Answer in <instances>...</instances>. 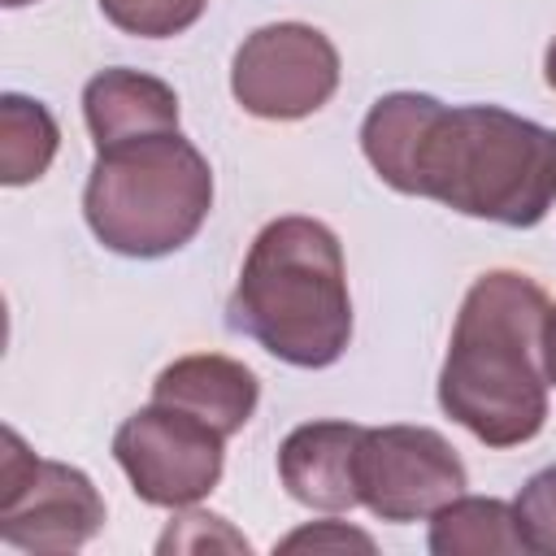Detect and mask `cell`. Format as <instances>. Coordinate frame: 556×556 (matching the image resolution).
<instances>
[{"instance_id":"2","label":"cell","mask_w":556,"mask_h":556,"mask_svg":"<svg viewBox=\"0 0 556 556\" xmlns=\"http://www.w3.org/2000/svg\"><path fill=\"white\" fill-rule=\"evenodd\" d=\"M547 291L513 269L473 278L460 300L439 404L486 447L530 443L547 421Z\"/></svg>"},{"instance_id":"14","label":"cell","mask_w":556,"mask_h":556,"mask_svg":"<svg viewBox=\"0 0 556 556\" xmlns=\"http://www.w3.org/2000/svg\"><path fill=\"white\" fill-rule=\"evenodd\" d=\"M208 0H100V13L139 39H169L200 22Z\"/></svg>"},{"instance_id":"5","label":"cell","mask_w":556,"mask_h":556,"mask_svg":"<svg viewBox=\"0 0 556 556\" xmlns=\"http://www.w3.org/2000/svg\"><path fill=\"white\" fill-rule=\"evenodd\" d=\"M104 526L96 482L65 465L35 456L17 430H4L0 452V539L22 552H78Z\"/></svg>"},{"instance_id":"20","label":"cell","mask_w":556,"mask_h":556,"mask_svg":"<svg viewBox=\"0 0 556 556\" xmlns=\"http://www.w3.org/2000/svg\"><path fill=\"white\" fill-rule=\"evenodd\" d=\"M4 9H22V4H35V0H0Z\"/></svg>"},{"instance_id":"16","label":"cell","mask_w":556,"mask_h":556,"mask_svg":"<svg viewBox=\"0 0 556 556\" xmlns=\"http://www.w3.org/2000/svg\"><path fill=\"white\" fill-rule=\"evenodd\" d=\"M161 552H204V547H230V552H248V539L235 534L222 517H208V513H182L174 517V526L165 530V539L156 543Z\"/></svg>"},{"instance_id":"18","label":"cell","mask_w":556,"mask_h":556,"mask_svg":"<svg viewBox=\"0 0 556 556\" xmlns=\"http://www.w3.org/2000/svg\"><path fill=\"white\" fill-rule=\"evenodd\" d=\"M547 374L556 382V308L547 313Z\"/></svg>"},{"instance_id":"19","label":"cell","mask_w":556,"mask_h":556,"mask_svg":"<svg viewBox=\"0 0 556 556\" xmlns=\"http://www.w3.org/2000/svg\"><path fill=\"white\" fill-rule=\"evenodd\" d=\"M543 78H547V87L556 91V39L547 43V56H543Z\"/></svg>"},{"instance_id":"10","label":"cell","mask_w":556,"mask_h":556,"mask_svg":"<svg viewBox=\"0 0 556 556\" xmlns=\"http://www.w3.org/2000/svg\"><path fill=\"white\" fill-rule=\"evenodd\" d=\"M256 400H261L256 374L243 361L222 356V352L178 356L152 382V404H169L178 413H191L226 439L252 421Z\"/></svg>"},{"instance_id":"6","label":"cell","mask_w":556,"mask_h":556,"mask_svg":"<svg viewBox=\"0 0 556 556\" xmlns=\"http://www.w3.org/2000/svg\"><path fill=\"white\" fill-rule=\"evenodd\" d=\"M113 456L143 504L191 508L222 482L226 434L169 404H148L117 426Z\"/></svg>"},{"instance_id":"17","label":"cell","mask_w":556,"mask_h":556,"mask_svg":"<svg viewBox=\"0 0 556 556\" xmlns=\"http://www.w3.org/2000/svg\"><path fill=\"white\" fill-rule=\"evenodd\" d=\"M278 547L282 552H295V547H313V552H321V547H330V552L361 547V552H374V539L365 530H352L348 521H317V526H304V530L287 534Z\"/></svg>"},{"instance_id":"15","label":"cell","mask_w":556,"mask_h":556,"mask_svg":"<svg viewBox=\"0 0 556 556\" xmlns=\"http://www.w3.org/2000/svg\"><path fill=\"white\" fill-rule=\"evenodd\" d=\"M517 530L526 539V552L556 556V465L526 478V486L513 500Z\"/></svg>"},{"instance_id":"11","label":"cell","mask_w":556,"mask_h":556,"mask_svg":"<svg viewBox=\"0 0 556 556\" xmlns=\"http://www.w3.org/2000/svg\"><path fill=\"white\" fill-rule=\"evenodd\" d=\"M83 117H87L91 143L100 152V148H113L126 139L178 130V96L156 74L113 65V70H100L83 87Z\"/></svg>"},{"instance_id":"1","label":"cell","mask_w":556,"mask_h":556,"mask_svg":"<svg viewBox=\"0 0 556 556\" xmlns=\"http://www.w3.org/2000/svg\"><path fill=\"white\" fill-rule=\"evenodd\" d=\"M361 152L387 187L465 217L526 230L556 204V130L500 104L391 91L365 113Z\"/></svg>"},{"instance_id":"13","label":"cell","mask_w":556,"mask_h":556,"mask_svg":"<svg viewBox=\"0 0 556 556\" xmlns=\"http://www.w3.org/2000/svg\"><path fill=\"white\" fill-rule=\"evenodd\" d=\"M61 148V126L48 113V104L30 96H0V182L26 187L48 174L52 156Z\"/></svg>"},{"instance_id":"12","label":"cell","mask_w":556,"mask_h":556,"mask_svg":"<svg viewBox=\"0 0 556 556\" xmlns=\"http://www.w3.org/2000/svg\"><path fill=\"white\" fill-rule=\"evenodd\" d=\"M430 552L434 556H486V552H526L517 530V513L491 495H456L430 517Z\"/></svg>"},{"instance_id":"7","label":"cell","mask_w":556,"mask_h":556,"mask_svg":"<svg viewBox=\"0 0 556 556\" xmlns=\"http://www.w3.org/2000/svg\"><path fill=\"white\" fill-rule=\"evenodd\" d=\"M339 87V48L308 22H274L252 30L230 65V91L243 113L295 122L317 113Z\"/></svg>"},{"instance_id":"4","label":"cell","mask_w":556,"mask_h":556,"mask_svg":"<svg viewBox=\"0 0 556 556\" xmlns=\"http://www.w3.org/2000/svg\"><path fill=\"white\" fill-rule=\"evenodd\" d=\"M213 208V169L182 130L126 139L96 152L83 187L91 235L135 261L187 248Z\"/></svg>"},{"instance_id":"3","label":"cell","mask_w":556,"mask_h":556,"mask_svg":"<svg viewBox=\"0 0 556 556\" xmlns=\"http://www.w3.org/2000/svg\"><path fill=\"white\" fill-rule=\"evenodd\" d=\"M226 313L230 330L256 339L287 365H334L352 339V295L334 230L300 213L265 222L243 256Z\"/></svg>"},{"instance_id":"9","label":"cell","mask_w":556,"mask_h":556,"mask_svg":"<svg viewBox=\"0 0 556 556\" xmlns=\"http://www.w3.org/2000/svg\"><path fill=\"white\" fill-rule=\"evenodd\" d=\"M365 426L356 421H304L295 426L278 447V478L291 500L321 508V513H348L361 504L356 486V460H361Z\"/></svg>"},{"instance_id":"8","label":"cell","mask_w":556,"mask_h":556,"mask_svg":"<svg viewBox=\"0 0 556 556\" xmlns=\"http://www.w3.org/2000/svg\"><path fill=\"white\" fill-rule=\"evenodd\" d=\"M356 486L374 517L426 521L465 495L469 473L456 447L430 426H365Z\"/></svg>"}]
</instances>
